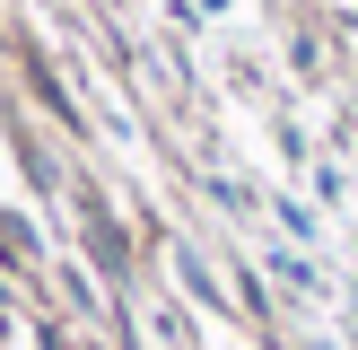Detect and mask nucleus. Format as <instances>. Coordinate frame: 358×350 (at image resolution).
I'll list each match as a JSON object with an SVG mask.
<instances>
[{"label":"nucleus","mask_w":358,"mask_h":350,"mask_svg":"<svg viewBox=\"0 0 358 350\" xmlns=\"http://www.w3.org/2000/svg\"><path fill=\"white\" fill-rule=\"evenodd\" d=\"M175 280H184V289L201 298V307H219V280H210V262L192 254V245H175Z\"/></svg>","instance_id":"obj_1"},{"label":"nucleus","mask_w":358,"mask_h":350,"mask_svg":"<svg viewBox=\"0 0 358 350\" xmlns=\"http://www.w3.org/2000/svg\"><path fill=\"white\" fill-rule=\"evenodd\" d=\"M175 9H184V0H175ZM219 9H227V0H192V9H184V18H219Z\"/></svg>","instance_id":"obj_3"},{"label":"nucleus","mask_w":358,"mask_h":350,"mask_svg":"<svg viewBox=\"0 0 358 350\" xmlns=\"http://www.w3.org/2000/svg\"><path fill=\"white\" fill-rule=\"evenodd\" d=\"M271 219H280V227H289V237H297V245H315V237H324V219H315V210H306V202H280V210H271Z\"/></svg>","instance_id":"obj_2"}]
</instances>
